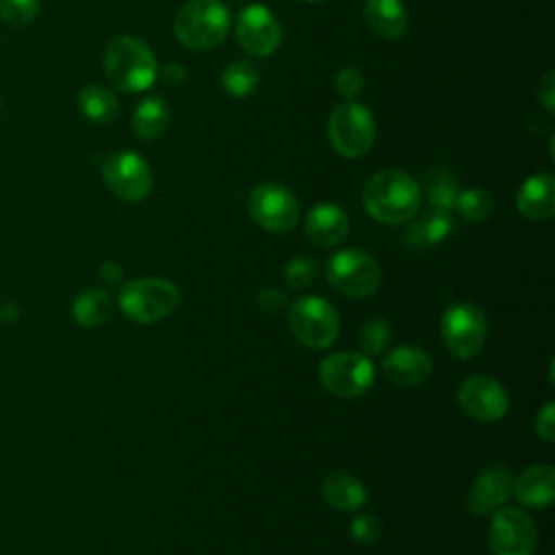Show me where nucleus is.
<instances>
[{
    "label": "nucleus",
    "mask_w": 555,
    "mask_h": 555,
    "mask_svg": "<svg viewBox=\"0 0 555 555\" xmlns=\"http://www.w3.org/2000/svg\"><path fill=\"white\" fill-rule=\"evenodd\" d=\"M362 204L366 212L382 223H405L418 212L421 186L401 169H384L364 182Z\"/></svg>",
    "instance_id": "obj_1"
},
{
    "label": "nucleus",
    "mask_w": 555,
    "mask_h": 555,
    "mask_svg": "<svg viewBox=\"0 0 555 555\" xmlns=\"http://www.w3.org/2000/svg\"><path fill=\"white\" fill-rule=\"evenodd\" d=\"M104 74L115 89L137 93L152 87L158 76V63L141 39L121 35L106 46Z\"/></svg>",
    "instance_id": "obj_2"
},
{
    "label": "nucleus",
    "mask_w": 555,
    "mask_h": 555,
    "mask_svg": "<svg viewBox=\"0 0 555 555\" xmlns=\"http://www.w3.org/2000/svg\"><path fill=\"white\" fill-rule=\"evenodd\" d=\"M117 301L130 321L150 325L167 319L178 308L180 291L165 278H139L121 286Z\"/></svg>",
    "instance_id": "obj_3"
},
{
    "label": "nucleus",
    "mask_w": 555,
    "mask_h": 555,
    "mask_svg": "<svg viewBox=\"0 0 555 555\" xmlns=\"http://www.w3.org/2000/svg\"><path fill=\"white\" fill-rule=\"evenodd\" d=\"M230 28V11L221 0H189L173 20L176 37L191 50L217 48Z\"/></svg>",
    "instance_id": "obj_4"
},
{
    "label": "nucleus",
    "mask_w": 555,
    "mask_h": 555,
    "mask_svg": "<svg viewBox=\"0 0 555 555\" xmlns=\"http://www.w3.org/2000/svg\"><path fill=\"white\" fill-rule=\"evenodd\" d=\"M375 134L377 126L371 111L356 100L336 104L327 117L330 145L345 158L364 156L373 147Z\"/></svg>",
    "instance_id": "obj_5"
},
{
    "label": "nucleus",
    "mask_w": 555,
    "mask_h": 555,
    "mask_svg": "<svg viewBox=\"0 0 555 555\" xmlns=\"http://www.w3.org/2000/svg\"><path fill=\"white\" fill-rule=\"evenodd\" d=\"M286 317L295 338L312 349L330 347L340 330L338 312L334 306L317 295H306L288 304Z\"/></svg>",
    "instance_id": "obj_6"
},
{
    "label": "nucleus",
    "mask_w": 555,
    "mask_h": 555,
    "mask_svg": "<svg viewBox=\"0 0 555 555\" xmlns=\"http://www.w3.org/2000/svg\"><path fill=\"white\" fill-rule=\"evenodd\" d=\"M325 278L338 293L360 299L373 295L379 288L382 269L371 254L358 247H347L338 249L327 260Z\"/></svg>",
    "instance_id": "obj_7"
},
{
    "label": "nucleus",
    "mask_w": 555,
    "mask_h": 555,
    "mask_svg": "<svg viewBox=\"0 0 555 555\" xmlns=\"http://www.w3.org/2000/svg\"><path fill=\"white\" fill-rule=\"evenodd\" d=\"M440 332L447 349L455 358L470 360L486 345V336H488L486 312L470 301H457L444 310L440 321Z\"/></svg>",
    "instance_id": "obj_8"
},
{
    "label": "nucleus",
    "mask_w": 555,
    "mask_h": 555,
    "mask_svg": "<svg viewBox=\"0 0 555 555\" xmlns=\"http://www.w3.org/2000/svg\"><path fill=\"white\" fill-rule=\"evenodd\" d=\"M375 379V369L369 356L356 351H338L321 360L319 382L323 388L340 399L364 395Z\"/></svg>",
    "instance_id": "obj_9"
},
{
    "label": "nucleus",
    "mask_w": 555,
    "mask_h": 555,
    "mask_svg": "<svg viewBox=\"0 0 555 555\" xmlns=\"http://www.w3.org/2000/svg\"><path fill=\"white\" fill-rule=\"evenodd\" d=\"M249 217L267 232L286 234L299 221V204L288 186L280 182H262L247 197Z\"/></svg>",
    "instance_id": "obj_10"
},
{
    "label": "nucleus",
    "mask_w": 555,
    "mask_h": 555,
    "mask_svg": "<svg viewBox=\"0 0 555 555\" xmlns=\"http://www.w3.org/2000/svg\"><path fill=\"white\" fill-rule=\"evenodd\" d=\"M492 555H533L538 529L533 518L518 507H499L488 529Z\"/></svg>",
    "instance_id": "obj_11"
},
{
    "label": "nucleus",
    "mask_w": 555,
    "mask_h": 555,
    "mask_svg": "<svg viewBox=\"0 0 555 555\" xmlns=\"http://www.w3.org/2000/svg\"><path fill=\"white\" fill-rule=\"evenodd\" d=\"M106 186L124 202H141L150 195L154 178L150 165L137 152H115L102 163Z\"/></svg>",
    "instance_id": "obj_12"
},
{
    "label": "nucleus",
    "mask_w": 555,
    "mask_h": 555,
    "mask_svg": "<svg viewBox=\"0 0 555 555\" xmlns=\"http://www.w3.org/2000/svg\"><path fill=\"white\" fill-rule=\"evenodd\" d=\"M457 403L464 414L481 423H494L509 410L505 386L490 375H470L457 388Z\"/></svg>",
    "instance_id": "obj_13"
},
{
    "label": "nucleus",
    "mask_w": 555,
    "mask_h": 555,
    "mask_svg": "<svg viewBox=\"0 0 555 555\" xmlns=\"http://www.w3.org/2000/svg\"><path fill=\"white\" fill-rule=\"evenodd\" d=\"M236 39L254 56H269L282 41V26L262 4H249L238 13Z\"/></svg>",
    "instance_id": "obj_14"
},
{
    "label": "nucleus",
    "mask_w": 555,
    "mask_h": 555,
    "mask_svg": "<svg viewBox=\"0 0 555 555\" xmlns=\"http://www.w3.org/2000/svg\"><path fill=\"white\" fill-rule=\"evenodd\" d=\"M512 486H514V477L507 466L503 464L486 466L475 477L466 496V505L479 518L492 516L512 496Z\"/></svg>",
    "instance_id": "obj_15"
},
{
    "label": "nucleus",
    "mask_w": 555,
    "mask_h": 555,
    "mask_svg": "<svg viewBox=\"0 0 555 555\" xmlns=\"http://www.w3.org/2000/svg\"><path fill=\"white\" fill-rule=\"evenodd\" d=\"M384 377L401 388H412L429 379L434 371V362L429 353L414 345H401L392 349L382 362Z\"/></svg>",
    "instance_id": "obj_16"
},
{
    "label": "nucleus",
    "mask_w": 555,
    "mask_h": 555,
    "mask_svg": "<svg viewBox=\"0 0 555 555\" xmlns=\"http://www.w3.org/2000/svg\"><path fill=\"white\" fill-rule=\"evenodd\" d=\"M304 230L308 241H312L319 247H334L343 243L349 234V217L347 212L332 202L317 204L308 210Z\"/></svg>",
    "instance_id": "obj_17"
},
{
    "label": "nucleus",
    "mask_w": 555,
    "mask_h": 555,
    "mask_svg": "<svg viewBox=\"0 0 555 555\" xmlns=\"http://www.w3.org/2000/svg\"><path fill=\"white\" fill-rule=\"evenodd\" d=\"M516 208L520 215L533 221H544L555 212V180L542 171L522 182L516 193Z\"/></svg>",
    "instance_id": "obj_18"
},
{
    "label": "nucleus",
    "mask_w": 555,
    "mask_h": 555,
    "mask_svg": "<svg viewBox=\"0 0 555 555\" xmlns=\"http://www.w3.org/2000/svg\"><path fill=\"white\" fill-rule=\"evenodd\" d=\"M512 494L527 507H544L555 496V468L551 464H533L525 468L512 486Z\"/></svg>",
    "instance_id": "obj_19"
},
{
    "label": "nucleus",
    "mask_w": 555,
    "mask_h": 555,
    "mask_svg": "<svg viewBox=\"0 0 555 555\" xmlns=\"http://www.w3.org/2000/svg\"><path fill=\"white\" fill-rule=\"evenodd\" d=\"M451 230H453V219L449 210L429 208L418 217L414 215L410 219V225L403 232V243L412 249H429L440 241H444Z\"/></svg>",
    "instance_id": "obj_20"
},
{
    "label": "nucleus",
    "mask_w": 555,
    "mask_h": 555,
    "mask_svg": "<svg viewBox=\"0 0 555 555\" xmlns=\"http://www.w3.org/2000/svg\"><path fill=\"white\" fill-rule=\"evenodd\" d=\"M362 15L366 26L382 39H397L408 28V11L401 0H366Z\"/></svg>",
    "instance_id": "obj_21"
},
{
    "label": "nucleus",
    "mask_w": 555,
    "mask_h": 555,
    "mask_svg": "<svg viewBox=\"0 0 555 555\" xmlns=\"http://www.w3.org/2000/svg\"><path fill=\"white\" fill-rule=\"evenodd\" d=\"M321 492L323 499L338 512H358L369 499L364 483L347 470L330 473L321 483Z\"/></svg>",
    "instance_id": "obj_22"
},
{
    "label": "nucleus",
    "mask_w": 555,
    "mask_h": 555,
    "mask_svg": "<svg viewBox=\"0 0 555 555\" xmlns=\"http://www.w3.org/2000/svg\"><path fill=\"white\" fill-rule=\"evenodd\" d=\"M169 104L160 95H152L143 100L134 113H132V130L139 139L143 141H154L158 139L167 126H169Z\"/></svg>",
    "instance_id": "obj_23"
},
{
    "label": "nucleus",
    "mask_w": 555,
    "mask_h": 555,
    "mask_svg": "<svg viewBox=\"0 0 555 555\" xmlns=\"http://www.w3.org/2000/svg\"><path fill=\"white\" fill-rule=\"evenodd\" d=\"M113 312V299L104 288H85L72 306L74 321L82 327H98L108 321Z\"/></svg>",
    "instance_id": "obj_24"
},
{
    "label": "nucleus",
    "mask_w": 555,
    "mask_h": 555,
    "mask_svg": "<svg viewBox=\"0 0 555 555\" xmlns=\"http://www.w3.org/2000/svg\"><path fill=\"white\" fill-rule=\"evenodd\" d=\"M78 108L93 124H111L119 113V102L111 89L102 85H85L78 93Z\"/></svg>",
    "instance_id": "obj_25"
},
{
    "label": "nucleus",
    "mask_w": 555,
    "mask_h": 555,
    "mask_svg": "<svg viewBox=\"0 0 555 555\" xmlns=\"http://www.w3.org/2000/svg\"><path fill=\"white\" fill-rule=\"evenodd\" d=\"M260 82L258 69L247 63V61H232L228 67L221 72V87L234 95V98H245L254 93V89Z\"/></svg>",
    "instance_id": "obj_26"
},
{
    "label": "nucleus",
    "mask_w": 555,
    "mask_h": 555,
    "mask_svg": "<svg viewBox=\"0 0 555 555\" xmlns=\"http://www.w3.org/2000/svg\"><path fill=\"white\" fill-rule=\"evenodd\" d=\"M460 191H462L460 182H457V178L451 171H436V173L429 176V180L425 184L427 202L434 208H440V210L455 208Z\"/></svg>",
    "instance_id": "obj_27"
},
{
    "label": "nucleus",
    "mask_w": 555,
    "mask_h": 555,
    "mask_svg": "<svg viewBox=\"0 0 555 555\" xmlns=\"http://www.w3.org/2000/svg\"><path fill=\"white\" fill-rule=\"evenodd\" d=\"M455 208L460 210V215L464 219H468L473 223H479V221H486L492 215L494 199H492V195L486 189L475 186V189L460 191Z\"/></svg>",
    "instance_id": "obj_28"
},
{
    "label": "nucleus",
    "mask_w": 555,
    "mask_h": 555,
    "mask_svg": "<svg viewBox=\"0 0 555 555\" xmlns=\"http://www.w3.org/2000/svg\"><path fill=\"white\" fill-rule=\"evenodd\" d=\"M392 338V332H390V325L384 321V319H366L362 325H360V332H358V345L360 349L366 353V356H377L382 353L388 343Z\"/></svg>",
    "instance_id": "obj_29"
},
{
    "label": "nucleus",
    "mask_w": 555,
    "mask_h": 555,
    "mask_svg": "<svg viewBox=\"0 0 555 555\" xmlns=\"http://www.w3.org/2000/svg\"><path fill=\"white\" fill-rule=\"evenodd\" d=\"M39 0H0V20L9 26H24L35 20Z\"/></svg>",
    "instance_id": "obj_30"
},
{
    "label": "nucleus",
    "mask_w": 555,
    "mask_h": 555,
    "mask_svg": "<svg viewBox=\"0 0 555 555\" xmlns=\"http://www.w3.org/2000/svg\"><path fill=\"white\" fill-rule=\"evenodd\" d=\"M317 278V262L306 256H297L288 260L284 267V282L291 288H306Z\"/></svg>",
    "instance_id": "obj_31"
},
{
    "label": "nucleus",
    "mask_w": 555,
    "mask_h": 555,
    "mask_svg": "<svg viewBox=\"0 0 555 555\" xmlns=\"http://www.w3.org/2000/svg\"><path fill=\"white\" fill-rule=\"evenodd\" d=\"M334 87L336 91L345 98V100H353L362 89H364V76L358 67L353 65H347V67H340L336 78H334Z\"/></svg>",
    "instance_id": "obj_32"
},
{
    "label": "nucleus",
    "mask_w": 555,
    "mask_h": 555,
    "mask_svg": "<svg viewBox=\"0 0 555 555\" xmlns=\"http://www.w3.org/2000/svg\"><path fill=\"white\" fill-rule=\"evenodd\" d=\"M351 535L360 544H373L379 538V522L371 514H356L351 520Z\"/></svg>",
    "instance_id": "obj_33"
},
{
    "label": "nucleus",
    "mask_w": 555,
    "mask_h": 555,
    "mask_svg": "<svg viewBox=\"0 0 555 555\" xmlns=\"http://www.w3.org/2000/svg\"><path fill=\"white\" fill-rule=\"evenodd\" d=\"M256 299H258V306H260L267 314H280V312H284V310L288 308L286 295H284L280 288H273V286L262 288V291L256 295Z\"/></svg>",
    "instance_id": "obj_34"
},
{
    "label": "nucleus",
    "mask_w": 555,
    "mask_h": 555,
    "mask_svg": "<svg viewBox=\"0 0 555 555\" xmlns=\"http://www.w3.org/2000/svg\"><path fill=\"white\" fill-rule=\"evenodd\" d=\"M535 434L544 440V442H553L555 440V403L548 401L542 405V410L535 414Z\"/></svg>",
    "instance_id": "obj_35"
},
{
    "label": "nucleus",
    "mask_w": 555,
    "mask_h": 555,
    "mask_svg": "<svg viewBox=\"0 0 555 555\" xmlns=\"http://www.w3.org/2000/svg\"><path fill=\"white\" fill-rule=\"evenodd\" d=\"M538 100L542 102V106L548 113L555 111V76H553V72H546L542 76V80L538 82Z\"/></svg>",
    "instance_id": "obj_36"
},
{
    "label": "nucleus",
    "mask_w": 555,
    "mask_h": 555,
    "mask_svg": "<svg viewBox=\"0 0 555 555\" xmlns=\"http://www.w3.org/2000/svg\"><path fill=\"white\" fill-rule=\"evenodd\" d=\"M160 78H163V82L167 85V87H182L184 82H186V69H184V65H180V63H169V65H165L163 67V72H160Z\"/></svg>",
    "instance_id": "obj_37"
},
{
    "label": "nucleus",
    "mask_w": 555,
    "mask_h": 555,
    "mask_svg": "<svg viewBox=\"0 0 555 555\" xmlns=\"http://www.w3.org/2000/svg\"><path fill=\"white\" fill-rule=\"evenodd\" d=\"M100 275L104 278V282L115 284V282H119V280H121L124 271H121V267H119L117 262H104V264L100 267Z\"/></svg>",
    "instance_id": "obj_38"
},
{
    "label": "nucleus",
    "mask_w": 555,
    "mask_h": 555,
    "mask_svg": "<svg viewBox=\"0 0 555 555\" xmlns=\"http://www.w3.org/2000/svg\"><path fill=\"white\" fill-rule=\"evenodd\" d=\"M301 2H308V4H321V2H325V0H301Z\"/></svg>",
    "instance_id": "obj_39"
},
{
    "label": "nucleus",
    "mask_w": 555,
    "mask_h": 555,
    "mask_svg": "<svg viewBox=\"0 0 555 555\" xmlns=\"http://www.w3.org/2000/svg\"><path fill=\"white\" fill-rule=\"evenodd\" d=\"M0 104H2V100H0Z\"/></svg>",
    "instance_id": "obj_40"
}]
</instances>
